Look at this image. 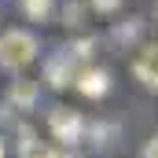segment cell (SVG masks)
<instances>
[{"instance_id": "obj_12", "label": "cell", "mask_w": 158, "mask_h": 158, "mask_svg": "<svg viewBox=\"0 0 158 158\" xmlns=\"http://www.w3.org/2000/svg\"><path fill=\"white\" fill-rule=\"evenodd\" d=\"M143 158H158V132L147 140V143H143Z\"/></svg>"}, {"instance_id": "obj_9", "label": "cell", "mask_w": 158, "mask_h": 158, "mask_svg": "<svg viewBox=\"0 0 158 158\" xmlns=\"http://www.w3.org/2000/svg\"><path fill=\"white\" fill-rule=\"evenodd\" d=\"M81 19H85V4H81V0H66V4H63V22H66L70 30H77Z\"/></svg>"}, {"instance_id": "obj_1", "label": "cell", "mask_w": 158, "mask_h": 158, "mask_svg": "<svg viewBox=\"0 0 158 158\" xmlns=\"http://www.w3.org/2000/svg\"><path fill=\"white\" fill-rule=\"evenodd\" d=\"M37 59V37L30 30H4L0 33V66L22 70Z\"/></svg>"}, {"instance_id": "obj_6", "label": "cell", "mask_w": 158, "mask_h": 158, "mask_svg": "<svg viewBox=\"0 0 158 158\" xmlns=\"http://www.w3.org/2000/svg\"><path fill=\"white\" fill-rule=\"evenodd\" d=\"M77 92L81 96H88V99H99V96H107L110 92V74L107 70H99V66H85L77 74Z\"/></svg>"}, {"instance_id": "obj_4", "label": "cell", "mask_w": 158, "mask_h": 158, "mask_svg": "<svg viewBox=\"0 0 158 158\" xmlns=\"http://www.w3.org/2000/svg\"><path fill=\"white\" fill-rule=\"evenodd\" d=\"M132 77L140 81L143 88L158 92V44H147V48L136 52V59H132Z\"/></svg>"}, {"instance_id": "obj_13", "label": "cell", "mask_w": 158, "mask_h": 158, "mask_svg": "<svg viewBox=\"0 0 158 158\" xmlns=\"http://www.w3.org/2000/svg\"><path fill=\"white\" fill-rule=\"evenodd\" d=\"M0 158H4V140H0Z\"/></svg>"}, {"instance_id": "obj_3", "label": "cell", "mask_w": 158, "mask_h": 158, "mask_svg": "<svg viewBox=\"0 0 158 158\" xmlns=\"http://www.w3.org/2000/svg\"><path fill=\"white\" fill-rule=\"evenodd\" d=\"M48 129H52V136L63 147H74L81 136H85V118H81L77 110H70V107H55L48 114Z\"/></svg>"}, {"instance_id": "obj_7", "label": "cell", "mask_w": 158, "mask_h": 158, "mask_svg": "<svg viewBox=\"0 0 158 158\" xmlns=\"http://www.w3.org/2000/svg\"><path fill=\"white\" fill-rule=\"evenodd\" d=\"M11 103L19 107V110H30L33 103H37V81H30V77H22V81H11Z\"/></svg>"}, {"instance_id": "obj_11", "label": "cell", "mask_w": 158, "mask_h": 158, "mask_svg": "<svg viewBox=\"0 0 158 158\" xmlns=\"http://www.w3.org/2000/svg\"><path fill=\"white\" fill-rule=\"evenodd\" d=\"M132 26H118V40H132L136 33H140V19H129Z\"/></svg>"}, {"instance_id": "obj_8", "label": "cell", "mask_w": 158, "mask_h": 158, "mask_svg": "<svg viewBox=\"0 0 158 158\" xmlns=\"http://www.w3.org/2000/svg\"><path fill=\"white\" fill-rule=\"evenodd\" d=\"M22 11L30 22H48L55 11V0H22Z\"/></svg>"}, {"instance_id": "obj_2", "label": "cell", "mask_w": 158, "mask_h": 158, "mask_svg": "<svg viewBox=\"0 0 158 158\" xmlns=\"http://www.w3.org/2000/svg\"><path fill=\"white\" fill-rule=\"evenodd\" d=\"M81 63H85V59H81L70 44H66V48H59V52L48 59V66H44L48 85H52V88H66V85H74V81H77V74L85 70Z\"/></svg>"}, {"instance_id": "obj_10", "label": "cell", "mask_w": 158, "mask_h": 158, "mask_svg": "<svg viewBox=\"0 0 158 158\" xmlns=\"http://www.w3.org/2000/svg\"><path fill=\"white\" fill-rule=\"evenodd\" d=\"M88 4H92L99 15H114V11L121 7V0H88Z\"/></svg>"}, {"instance_id": "obj_5", "label": "cell", "mask_w": 158, "mask_h": 158, "mask_svg": "<svg viewBox=\"0 0 158 158\" xmlns=\"http://www.w3.org/2000/svg\"><path fill=\"white\" fill-rule=\"evenodd\" d=\"M19 158H74V155H70V151H59V147L40 143L37 132H33L30 125H22V129H19Z\"/></svg>"}]
</instances>
